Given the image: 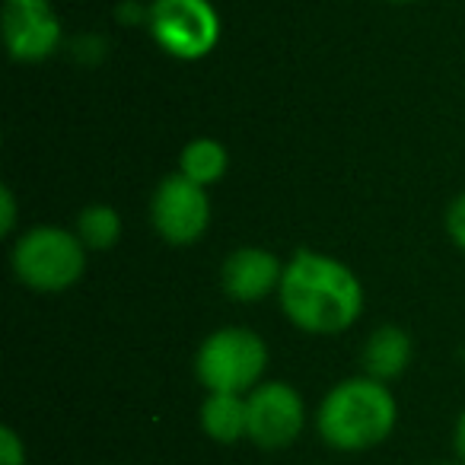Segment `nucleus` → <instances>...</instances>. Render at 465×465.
I'll return each mask as SVG.
<instances>
[{
	"label": "nucleus",
	"mask_w": 465,
	"mask_h": 465,
	"mask_svg": "<svg viewBox=\"0 0 465 465\" xmlns=\"http://www.w3.org/2000/svg\"><path fill=\"white\" fill-rule=\"evenodd\" d=\"M284 316L306 335H341L363 312V284L344 262L300 249L278 287Z\"/></svg>",
	"instance_id": "obj_1"
},
{
	"label": "nucleus",
	"mask_w": 465,
	"mask_h": 465,
	"mask_svg": "<svg viewBox=\"0 0 465 465\" xmlns=\"http://www.w3.org/2000/svg\"><path fill=\"white\" fill-rule=\"evenodd\" d=\"M399 420V405L386 382L351 376L331 386L316 411L319 437L341 452H363L389 440Z\"/></svg>",
	"instance_id": "obj_2"
},
{
	"label": "nucleus",
	"mask_w": 465,
	"mask_h": 465,
	"mask_svg": "<svg viewBox=\"0 0 465 465\" xmlns=\"http://www.w3.org/2000/svg\"><path fill=\"white\" fill-rule=\"evenodd\" d=\"M14 274L39 293L71 291L86 272V246L77 230L64 226H33L16 240L10 255Z\"/></svg>",
	"instance_id": "obj_3"
},
{
	"label": "nucleus",
	"mask_w": 465,
	"mask_h": 465,
	"mask_svg": "<svg viewBox=\"0 0 465 465\" xmlns=\"http://www.w3.org/2000/svg\"><path fill=\"white\" fill-rule=\"evenodd\" d=\"M268 367V344L259 331L226 325L207 335L194 354V376L207 392L249 395Z\"/></svg>",
	"instance_id": "obj_4"
},
{
	"label": "nucleus",
	"mask_w": 465,
	"mask_h": 465,
	"mask_svg": "<svg viewBox=\"0 0 465 465\" xmlns=\"http://www.w3.org/2000/svg\"><path fill=\"white\" fill-rule=\"evenodd\" d=\"M153 42L179 61H198L220 42V16L211 0H153L147 10Z\"/></svg>",
	"instance_id": "obj_5"
},
{
	"label": "nucleus",
	"mask_w": 465,
	"mask_h": 465,
	"mask_svg": "<svg viewBox=\"0 0 465 465\" xmlns=\"http://www.w3.org/2000/svg\"><path fill=\"white\" fill-rule=\"evenodd\" d=\"M150 223L169 246H192L211 226V198L204 185H194L173 173L156 185L150 198Z\"/></svg>",
	"instance_id": "obj_6"
},
{
	"label": "nucleus",
	"mask_w": 465,
	"mask_h": 465,
	"mask_svg": "<svg viewBox=\"0 0 465 465\" xmlns=\"http://www.w3.org/2000/svg\"><path fill=\"white\" fill-rule=\"evenodd\" d=\"M249 440L262 450H284L303 433L306 401L291 382H259L246 395Z\"/></svg>",
	"instance_id": "obj_7"
},
{
	"label": "nucleus",
	"mask_w": 465,
	"mask_h": 465,
	"mask_svg": "<svg viewBox=\"0 0 465 465\" xmlns=\"http://www.w3.org/2000/svg\"><path fill=\"white\" fill-rule=\"evenodd\" d=\"M61 42V20L52 0H7L4 4V45L10 58L39 64Z\"/></svg>",
	"instance_id": "obj_8"
},
{
	"label": "nucleus",
	"mask_w": 465,
	"mask_h": 465,
	"mask_svg": "<svg viewBox=\"0 0 465 465\" xmlns=\"http://www.w3.org/2000/svg\"><path fill=\"white\" fill-rule=\"evenodd\" d=\"M284 278V265L274 252L259 246H242L236 252L226 255L223 268H220V284L223 293L236 303H255L274 293Z\"/></svg>",
	"instance_id": "obj_9"
},
{
	"label": "nucleus",
	"mask_w": 465,
	"mask_h": 465,
	"mask_svg": "<svg viewBox=\"0 0 465 465\" xmlns=\"http://www.w3.org/2000/svg\"><path fill=\"white\" fill-rule=\"evenodd\" d=\"M411 363V338L399 325H382L363 344V370L380 382L401 376Z\"/></svg>",
	"instance_id": "obj_10"
},
{
	"label": "nucleus",
	"mask_w": 465,
	"mask_h": 465,
	"mask_svg": "<svg viewBox=\"0 0 465 465\" xmlns=\"http://www.w3.org/2000/svg\"><path fill=\"white\" fill-rule=\"evenodd\" d=\"M201 427L213 443L232 446L249 437V405L246 395L236 392H207L201 405Z\"/></svg>",
	"instance_id": "obj_11"
},
{
	"label": "nucleus",
	"mask_w": 465,
	"mask_h": 465,
	"mask_svg": "<svg viewBox=\"0 0 465 465\" xmlns=\"http://www.w3.org/2000/svg\"><path fill=\"white\" fill-rule=\"evenodd\" d=\"M230 169V153L220 141L213 137H194L192 143H185L179 156V173L185 179H192L194 185H213L220 182Z\"/></svg>",
	"instance_id": "obj_12"
},
{
	"label": "nucleus",
	"mask_w": 465,
	"mask_h": 465,
	"mask_svg": "<svg viewBox=\"0 0 465 465\" xmlns=\"http://www.w3.org/2000/svg\"><path fill=\"white\" fill-rule=\"evenodd\" d=\"M77 236L86 249H112L122 240V217L112 204H90L77 217Z\"/></svg>",
	"instance_id": "obj_13"
},
{
	"label": "nucleus",
	"mask_w": 465,
	"mask_h": 465,
	"mask_svg": "<svg viewBox=\"0 0 465 465\" xmlns=\"http://www.w3.org/2000/svg\"><path fill=\"white\" fill-rule=\"evenodd\" d=\"M0 465H26V446L14 427H0Z\"/></svg>",
	"instance_id": "obj_14"
},
{
	"label": "nucleus",
	"mask_w": 465,
	"mask_h": 465,
	"mask_svg": "<svg viewBox=\"0 0 465 465\" xmlns=\"http://www.w3.org/2000/svg\"><path fill=\"white\" fill-rule=\"evenodd\" d=\"M446 232H450V240L465 252V194L452 198L450 211H446Z\"/></svg>",
	"instance_id": "obj_15"
},
{
	"label": "nucleus",
	"mask_w": 465,
	"mask_h": 465,
	"mask_svg": "<svg viewBox=\"0 0 465 465\" xmlns=\"http://www.w3.org/2000/svg\"><path fill=\"white\" fill-rule=\"evenodd\" d=\"M0 211H4V232H14V223H16V201H14V192L4 185L0 192Z\"/></svg>",
	"instance_id": "obj_16"
},
{
	"label": "nucleus",
	"mask_w": 465,
	"mask_h": 465,
	"mask_svg": "<svg viewBox=\"0 0 465 465\" xmlns=\"http://www.w3.org/2000/svg\"><path fill=\"white\" fill-rule=\"evenodd\" d=\"M452 443H456V452L465 465V411L459 414V420H456V437H452Z\"/></svg>",
	"instance_id": "obj_17"
},
{
	"label": "nucleus",
	"mask_w": 465,
	"mask_h": 465,
	"mask_svg": "<svg viewBox=\"0 0 465 465\" xmlns=\"http://www.w3.org/2000/svg\"><path fill=\"white\" fill-rule=\"evenodd\" d=\"M392 4H411V0H392Z\"/></svg>",
	"instance_id": "obj_18"
},
{
	"label": "nucleus",
	"mask_w": 465,
	"mask_h": 465,
	"mask_svg": "<svg viewBox=\"0 0 465 465\" xmlns=\"http://www.w3.org/2000/svg\"><path fill=\"white\" fill-rule=\"evenodd\" d=\"M437 465H452V462H437Z\"/></svg>",
	"instance_id": "obj_19"
}]
</instances>
